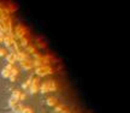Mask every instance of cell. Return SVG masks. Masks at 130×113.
Segmentation results:
<instances>
[{"label":"cell","instance_id":"8992f818","mask_svg":"<svg viewBox=\"0 0 130 113\" xmlns=\"http://www.w3.org/2000/svg\"><path fill=\"white\" fill-rule=\"evenodd\" d=\"M22 106L21 105H14L13 106V111H14V113H22Z\"/></svg>","mask_w":130,"mask_h":113},{"label":"cell","instance_id":"8fae6325","mask_svg":"<svg viewBox=\"0 0 130 113\" xmlns=\"http://www.w3.org/2000/svg\"><path fill=\"white\" fill-rule=\"evenodd\" d=\"M22 45H23V46L27 45V40H25V39H22Z\"/></svg>","mask_w":130,"mask_h":113},{"label":"cell","instance_id":"ba28073f","mask_svg":"<svg viewBox=\"0 0 130 113\" xmlns=\"http://www.w3.org/2000/svg\"><path fill=\"white\" fill-rule=\"evenodd\" d=\"M17 101H18V99H16V98H12V96H11V99H10V106H14V105L17 104Z\"/></svg>","mask_w":130,"mask_h":113},{"label":"cell","instance_id":"52a82bcc","mask_svg":"<svg viewBox=\"0 0 130 113\" xmlns=\"http://www.w3.org/2000/svg\"><path fill=\"white\" fill-rule=\"evenodd\" d=\"M47 105H49V106L55 105V99L54 98H49V99H47Z\"/></svg>","mask_w":130,"mask_h":113},{"label":"cell","instance_id":"4fadbf2b","mask_svg":"<svg viewBox=\"0 0 130 113\" xmlns=\"http://www.w3.org/2000/svg\"><path fill=\"white\" fill-rule=\"evenodd\" d=\"M58 113H68V112H65V111H60V112H58Z\"/></svg>","mask_w":130,"mask_h":113},{"label":"cell","instance_id":"6da1fadb","mask_svg":"<svg viewBox=\"0 0 130 113\" xmlns=\"http://www.w3.org/2000/svg\"><path fill=\"white\" fill-rule=\"evenodd\" d=\"M51 69L48 66H42V67H39L37 70H36V73L37 75H40V76H45V75H47V73H51Z\"/></svg>","mask_w":130,"mask_h":113},{"label":"cell","instance_id":"7a4b0ae2","mask_svg":"<svg viewBox=\"0 0 130 113\" xmlns=\"http://www.w3.org/2000/svg\"><path fill=\"white\" fill-rule=\"evenodd\" d=\"M11 70H12V66H11V65H7V66L2 70L1 76H2V77H8V76H10V73H11Z\"/></svg>","mask_w":130,"mask_h":113},{"label":"cell","instance_id":"30bf717a","mask_svg":"<svg viewBox=\"0 0 130 113\" xmlns=\"http://www.w3.org/2000/svg\"><path fill=\"white\" fill-rule=\"evenodd\" d=\"M28 51H29V52H30V53H34V48H33V47H28Z\"/></svg>","mask_w":130,"mask_h":113},{"label":"cell","instance_id":"3957f363","mask_svg":"<svg viewBox=\"0 0 130 113\" xmlns=\"http://www.w3.org/2000/svg\"><path fill=\"white\" fill-rule=\"evenodd\" d=\"M21 65H22V67L25 69V70H28V69H30V67L33 66L31 61H29V60H23V61H21Z\"/></svg>","mask_w":130,"mask_h":113},{"label":"cell","instance_id":"277c9868","mask_svg":"<svg viewBox=\"0 0 130 113\" xmlns=\"http://www.w3.org/2000/svg\"><path fill=\"white\" fill-rule=\"evenodd\" d=\"M47 83V87H48V92L49 90H55L57 89V86H55V83L53 82V81H48V82H46Z\"/></svg>","mask_w":130,"mask_h":113},{"label":"cell","instance_id":"5b68a950","mask_svg":"<svg viewBox=\"0 0 130 113\" xmlns=\"http://www.w3.org/2000/svg\"><path fill=\"white\" fill-rule=\"evenodd\" d=\"M16 60H17V59H16V54L11 53V54H8V55H7V61H8L10 64H13Z\"/></svg>","mask_w":130,"mask_h":113},{"label":"cell","instance_id":"7c38bea8","mask_svg":"<svg viewBox=\"0 0 130 113\" xmlns=\"http://www.w3.org/2000/svg\"><path fill=\"white\" fill-rule=\"evenodd\" d=\"M4 54H5V51L4 49H0V57H2Z\"/></svg>","mask_w":130,"mask_h":113},{"label":"cell","instance_id":"9c48e42d","mask_svg":"<svg viewBox=\"0 0 130 113\" xmlns=\"http://www.w3.org/2000/svg\"><path fill=\"white\" fill-rule=\"evenodd\" d=\"M22 113H33V110L31 108H23Z\"/></svg>","mask_w":130,"mask_h":113}]
</instances>
